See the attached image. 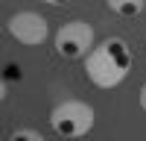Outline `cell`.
Masks as SVG:
<instances>
[{
	"label": "cell",
	"mask_w": 146,
	"mask_h": 141,
	"mask_svg": "<svg viewBox=\"0 0 146 141\" xmlns=\"http://www.w3.org/2000/svg\"><path fill=\"white\" fill-rule=\"evenodd\" d=\"M131 70V50L123 38H105L85 56V74L96 88L120 85Z\"/></svg>",
	"instance_id": "cell-1"
},
{
	"label": "cell",
	"mask_w": 146,
	"mask_h": 141,
	"mask_svg": "<svg viewBox=\"0 0 146 141\" xmlns=\"http://www.w3.org/2000/svg\"><path fill=\"white\" fill-rule=\"evenodd\" d=\"M96 121L94 106L85 100H62L50 112V124L56 129V135L62 138H82L91 132V126Z\"/></svg>",
	"instance_id": "cell-2"
},
{
	"label": "cell",
	"mask_w": 146,
	"mask_h": 141,
	"mask_svg": "<svg viewBox=\"0 0 146 141\" xmlns=\"http://www.w3.org/2000/svg\"><path fill=\"white\" fill-rule=\"evenodd\" d=\"M94 50V27L88 21H67L56 32V53L64 59H82Z\"/></svg>",
	"instance_id": "cell-3"
},
{
	"label": "cell",
	"mask_w": 146,
	"mask_h": 141,
	"mask_svg": "<svg viewBox=\"0 0 146 141\" xmlns=\"http://www.w3.org/2000/svg\"><path fill=\"white\" fill-rule=\"evenodd\" d=\"M9 32L12 38H18L21 44H41L47 38V21L38 15V12H15L9 18Z\"/></svg>",
	"instance_id": "cell-4"
},
{
	"label": "cell",
	"mask_w": 146,
	"mask_h": 141,
	"mask_svg": "<svg viewBox=\"0 0 146 141\" xmlns=\"http://www.w3.org/2000/svg\"><path fill=\"white\" fill-rule=\"evenodd\" d=\"M105 3H108L111 12H117L120 18H137L143 12V6H146V0H105Z\"/></svg>",
	"instance_id": "cell-5"
},
{
	"label": "cell",
	"mask_w": 146,
	"mask_h": 141,
	"mask_svg": "<svg viewBox=\"0 0 146 141\" xmlns=\"http://www.w3.org/2000/svg\"><path fill=\"white\" fill-rule=\"evenodd\" d=\"M9 141H44L35 129H15V132L9 135Z\"/></svg>",
	"instance_id": "cell-6"
},
{
	"label": "cell",
	"mask_w": 146,
	"mask_h": 141,
	"mask_svg": "<svg viewBox=\"0 0 146 141\" xmlns=\"http://www.w3.org/2000/svg\"><path fill=\"white\" fill-rule=\"evenodd\" d=\"M140 109H143V112H146V85H143V88H140Z\"/></svg>",
	"instance_id": "cell-7"
},
{
	"label": "cell",
	"mask_w": 146,
	"mask_h": 141,
	"mask_svg": "<svg viewBox=\"0 0 146 141\" xmlns=\"http://www.w3.org/2000/svg\"><path fill=\"white\" fill-rule=\"evenodd\" d=\"M44 3H50V6H64V3H70V0H44Z\"/></svg>",
	"instance_id": "cell-8"
}]
</instances>
